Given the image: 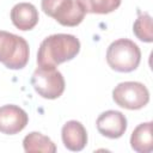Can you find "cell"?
Segmentation results:
<instances>
[{
	"label": "cell",
	"mask_w": 153,
	"mask_h": 153,
	"mask_svg": "<svg viewBox=\"0 0 153 153\" xmlns=\"http://www.w3.org/2000/svg\"><path fill=\"white\" fill-rule=\"evenodd\" d=\"M152 124V122H143L133 130L130 136V146L135 152L149 153L153 151Z\"/></svg>",
	"instance_id": "8fae6325"
},
{
	"label": "cell",
	"mask_w": 153,
	"mask_h": 153,
	"mask_svg": "<svg viewBox=\"0 0 153 153\" xmlns=\"http://www.w3.org/2000/svg\"><path fill=\"white\" fill-rule=\"evenodd\" d=\"M43 12L63 26H76L85 18V10L78 0H42Z\"/></svg>",
	"instance_id": "277c9868"
},
{
	"label": "cell",
	"mask_w": 153,
	"mask_h": 153,
	"mask_svg": "<svg viewBox=\"0 0 153 153\" xmlns=\"http://www.w3.org/2000/svg\"><path fill=\"white\" fill-rule=\"evenodd\" d=\"M38 19L37 8L30 2H19L11 10V20L13 25L22 31L33 29L37 25Z\"/></svg>",
	"instance_id": "30bf717a"
},
{
	"label": "cell",
	"mask_w": 153,
	"mask_h": 153,
	"mask_svg": "<svg viewBox=\"0 0 153 153\" xmlns=\"http://www.w3.org/2000/svg\"><path fill=\"white\" fill-rule=\"evenodd\" d=\"M141 61V51L136 43L128 38L114 41L106 50V62L111 69L129 73L137 68Z\"/></svg>",
	"instance_id": "7a4b0ae2"
},
{
	"label": "cell",
	"mask_w": 153,
	"mask_h": 153,
	"mask_svg": "<svg viewBox=\"0 0 153 153\" xmlns=\"http://www.w3.org/2000/svg\"><path fill=\"white\" fill-rule=\"evenodd\" d=\"M29 122L25 110L18 105L7 104L0 106V133L14 135L22 131Z\"/></svg>",
	"instance_id": "52a82bcc"
},
{
	"label": "cell",
	"mask_w": 153,
	"mask_h": 153,
	"mask_svg": "<svg viewBox=\"0 0 153 153\" xmlns=\"http://www.w3.org/2000/svg\"><path fill=\"white\" fill-rule=\"evenodd\" d=\"M139 16L133 25L134 35L142 42L151 43L153 41V29H152V17L146 12L137 11Z\"/></svg>",
	"instance_id": "4fadbf2b"
},
{
	"label": "cell",
	"mask_w": 153,
	"mask_h": 153,
	"mask_svg": "<svg viewBox=\"0 0 153 153\" xmlns=\"http://www.w3.org/2000/svg\"><path fill=\"white\" fill-rule=\"evenodd\" d=\"M61 137L65 147L73 152H79L87 143V131L79 121H68L63 124Z\"/></svg>",
	"instance_id": "9c48e42d"
},
{
	"label": "cell",
	"mask_w": 153,
	"mask_h": 153,
	"mask_svg": "<svg viewBox=\"0 0 153 153\" xmlns=\"http://www.w3.org/2000/svg\"><path fill=\"white\" fill-rule=\"evenodd\" d=\"M30 56L27 42L14 33L0 30V62L10 69H22Z\"/></svg>",
	"instance_id": "3957f363"
},
{
	"label": "cell",
	"mask_w": 153,
	"mask_h": 153,
	"mask_svg": "<svg viewBox=\"0 0 153 153\" xmlns=\"http://www.w3.org/2000/svg\"><path fill=\"white\" fill-rule=\"evenodd\" d=\"M114 102L128 110H139L146 106L149 102L148 88L139 81L120 82L112 91Z\"/></svg>",
	"instance_id": "8992f818"
},
{
	"label": "cell",
	"mask_w": 153,
	"mask_h": 153,
	"mask_svg": "<svg viewBox=\"0 0 153 153\" xmlns=\"http://www.w3.org/2000/svg\"><path fill=\"white\" fill-rule=\"evenodd\" d=\"M33 90L45 99H56L65 91V79L55 67L38 66L31 76Z\"/></svg>",
	"instance_id": "5b68a950"
},
{
	"label": "cell",
	"mask_w": 153,
	"mask_h": 153,
	"mask_svg": "<svg viewBox=\"0 0 153 153\" xmlns=\"http://www.w3.org/2000/svg\"><path fill=\"white\" fill-rule=\"evenodd\" d=\"M80 51L79 39L69 33H55L44 38L38 48L37 65L42 67H56L71 61Z\"/></svg>",
	"instance_id": "6da1fadb"
},
{
	"label": "cell",
	"mask_w": 153,
	"mask_h": 153,
	"mask_svg": "<svg viewBox=\"0 0 153 153\" xmlns=\"http://www.w3.org/2000/svg\"><path fill=\"white\" fill-rule=\"evenodd\" d=\"M96 126L102 135L109 139H118L127 130V118L121 111L108 110L98 116Z\"/></svg>",
	"instance_id": "ba28073f"
},
{
	"label": "cell",
	"mask_w": 153,
	"mask_h": 153,
	"mask_svg": "<svg viewBox=\"0 0 153 153\" xmlns=\"http://www.w3.org/2000/svg\"><path fill=\"white\" fill-rule=\"evenodd\" d=\"M23 147L25 152H44V153H55V143L45 135L38 131L29 133L23 140Z\"/></svg>",
	"instance_id": "7c38bea8"
},
{
	"label": "cell",
	"mask_w": 153,
	"mask_h": 153,
	"mask_svg": "<svg viewBox=\"0 0 153 153\" xmlns=\"http://www.w3.org/2000/svg\"><path fill=\"white\" fill-rule=\"evenodd\" d=\"M86 13L108 14L121 5L122 0H78Z\"/></svg>",
	"instance_id": "5bb4252c"
}]
</instances>
